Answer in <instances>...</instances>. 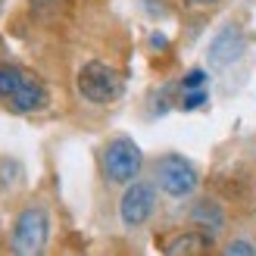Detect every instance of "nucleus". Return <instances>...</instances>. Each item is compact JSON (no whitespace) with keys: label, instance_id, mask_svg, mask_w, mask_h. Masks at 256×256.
Masks as SVG:
<instances>
[{"label":"nucleus","instance_id":"7ed1b4c3","mask_svg":"<svg viewBox=\"0 0 256 256\" xmlns=\"http://www.w3.org/2000/svg\"><path fill=\"white\" fill-rule=\"evenodd\" d=\"M75 88H78L82 100L94 106H106V104H116L125 91V78L116 66H110L104 60H88L84 66L75 75Z\"/></svg>","mask_w":256,"mask_h":256},{"label":"nucleus","instance_id":"f03ea898","mask_svg":"<svg viewBox=\"0 0 256 256\" xmlns=\"http://www.w3.org/2000/svg\"><path fill=\"white\" fill-rule=\"evenodd\" d=\"M50 240V210L44 200H28L16 212L10 228V250L19 256H38Z\"/></svg>","mask_w":256,"mask_h":256},{"label":"nucleus","instance_id":"9d476101","mask_svg":"<svg viewBox=\"0 0 256 256\" xmlns=\"http://www.w3.org/2000/svg\"><path fill=\"white\" fill-rule=\"evenodd\" d=\"M210 104V91L206 88H194V91H182V110H200Z\"/></svg>","mask_w":256,"mask_h":256},{"label":"nucleus","instance_id":"0eeeda50","mask_svg":"<svg viewBox=\"0 0 256 256\" xmlns=\"http://www.w3.org/2000/svg\"><path fill=\"white\" fill-rule=\"evenodd\" d=\"M244 54H247V32L240 22H225L206 47V60H210L212 69L234 66V62H240Z\"/></svg>","mask_w":256,"mask_h":256},{"label":"nucleus","instance_id":"ddd939ff","mask_svg":"<svg viewBox=\"0 0 256 256\" xmlns=\"http://www.w3.org/2000/svg\"><path fill=\"white\" fill-rule=\"evenodd\" d=\"M188 6H216V4H222V0H184Z\"/></svg>","mask_w":256,"mask_h":256},{"label":"nucleus","instance_id":"20e7f679","mask_svg":"<svg viewBox=\"0 0 256 256\" xmlns=\"http://www.w3.org/2000/svg\"><path fill=\"white\" fill-rule=\"evenodd\" d=\"M160 210V188L153 178H134L128 182L122 197H119V222L128 232H140L153 222V216Z\"/></svg>","mask_w":256,"mask_h":256},{"label":"nucleus","instance_id":"f8f14e48","mask_svg":"<svg viewBox=\"0 0 256 256\" xmlns=\"http://www.w3.org/2000/svg\"><path fill=\"white\" fill-rule=\"evenodd\" d=\"M206 72L203 69H190L184 78H182V91H194V88H206Z\"/></svg>","mask_w":256,"mask_h":256},{"label":"nucleus","instance_id":"6e6552de","mask_svg":"<svg viewBox=\"0 0 256 256\" xmlns=\"http://www.w3.org/2000/svg\"><path fill=\"white\" fill-rule=\"evenodd\" d=\"M188 225L197 228L203 238H210L216 244V240L225 234V228H228V212L222 206V200H216V197L194 200V206H190V212H188Z\"/></svg>","mask_w":256,"mask_h":256},{"label":"nucleus","instance_id":"f257e3e1","mask_svg":"<svg viewBox=\"0 0 256 256\" xmlns=\"http://www.w3.org/2000/svg\"><path fill=\"white\" fill-rule=\"evenodd\" d=\"M0 104L10 112L32 116V112L47 110L50 91L34 72L22 69V66H12V62H0Z\"/></svg>","mask_w":256,"mask_h":256},{"label":"nucleus","instance_id":"39448f33","mask_svg":"<svg viewBox=\"0 0 256 256\" xmlns=\"http://www.w3.org/2000/svg\"><path fill=\"white\" fill-rule=\"evenodd\" d=\"M144 169V153L134 144L132 138H112L106 140L104 153H100V172H104V182L112 188H125L128 182H134Z\"/></svg>","mask_w":256,"mask_h":256},{"label":"nucleus","instance_id":"9b49d317","mask_svg":"<svg viewBox=\"0 0 256 256\" xmlns=\"http://www.w3.org/2000/svg\"><path fill=\"white\" fill-rule=\"evenodd\" d=\"M222 253H225V256H240V253H244V256H253V253H256V244H250L247 238H234V240H228V244L222 247Z\"/></svg>","mask_w":256,"mask_h":256},{"label":"nucleus","instance_id":"423d86ee","mask_svg":"<svg viewBox=\"0 0 256 256\" xmlns=\"http://www.w3.org/2000/svg\"><path fill=\"white\" fill-rule=\"evenodd\" d=\"M153 182H156L160 194L172 197V200H188L197 194L200 188V172L197 166L184 160L182 153H162L153 162Z\"/></svg>","mask_w":256,"mask_h":256},{"label":"nucleus","instance_id":"1a4fd4ad","mask_svg":"<svg viewBox=\"0 0 256 256\" xmlns=\"http://www.w3.org/2000/svg\"><path fill=\"white\" fill-rule=\"evenodd\" d=\"M206 250H212V240L210 238H203L197 228H190L188 225V232H178L169 244H166V253H206Z\"/></svg>","mask_w":256,"mask_h":256}]
</instances>
